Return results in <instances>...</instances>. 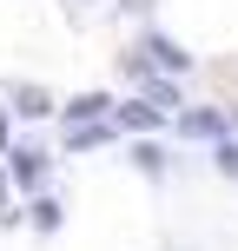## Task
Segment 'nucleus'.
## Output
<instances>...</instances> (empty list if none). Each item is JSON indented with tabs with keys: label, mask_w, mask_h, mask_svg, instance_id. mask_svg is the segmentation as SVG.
I'll return each mask as SVG.
<instances>
[{
	"label": "nucleus",
	"mask_w": 238,
	"mask_h": 251,
	"mask_svg": "<svg viewBox=\"0 0 238 251\" xmlns=\"http://www.w3.org/2000/svg\"><path fill=\"white\" fill-rule=\"evenodd\" d=\"M113 93H73V100H60V126H93V119H113Z\"/></svg>",
	"instance_id": "nucleus-6"
},
{
	"label": "nucleus",
	"mask_w": 238,
	"mask_h": 251,
	"mask_svg": "<svg viewBox=\"0 0 238 251\" xmlns=\"http://www.w3.org/2000/svg\"><path fill=\"white\" fill-rule=\"evenodd\" d=\"M172 132L179 139H225L232 132V113H225V106H179Z\"/></svg>",
	"instance_id": "nucleus-2"
},
{
	"label": "nucleus",
	"mask_w": 238,
	"mask_h": 251,
	"mask_svg": "<svg viewBox=\"0 0 238 251\" xmlns=\"http://www.w3.org/2000/svg\"><path fill=\"white\" fill-rule=\"evenodd\" d=\"M212 165L225 178H238V132H225V139H212Z\"/></svg>",
	"instance_id": "nucleus-9"
},
{
	"label": "nucleus",
	"mask_w": 238,
	"mask_h": 251,
	"mask_svg": "<svg viewBox=\"0 0 238 251\" xmlns=\"http://www.w3.org/2000/svg\"><path fill=\"white\" fill-rule=\"evenodd\" d=\"M26 225H33V231H47V238H53V231L66 225V205L53 199V192H33V199H26Z\"/></svg>",
	"instance_id": "nucleus-8"
},
{
	"label": "nucleus",
	"mask_w": 238,
	"mask_h": 251,
	"mask_svg": "<svg viewBox=\"0 0 238 251\" xmlns=\"http://www.w3.org/2000/svg\"><path fill=\"white\" fill-rule=\"evenodd\" d=\"M139 60H146L152 73H172V79H179V73H192V53L179 47L172 33H146V40H139Z\"/></svg>",
	"instance_id": "nucleus-4"
},
{
	"label": "nucleus",
	"mask_w": 238,
	"mask_h": 251,
	"mask_svg": "<svg viewBox=\"0 0 238 251\" xmlns=\"http://www.w3.org/2000/svg\"><path fill=\"white\" fill-rule=\"evenodd\" d=\"M132 165H139V172H152V178H159V172H165V152L152 146V139H132Z\"/></svg>",
	"instance_id": "nucleus-10"
},
{
	"label": "nucleus",
	"mask_w": 238,
	"mask_h": 251,
	"mask_svg": "<svg viewBox=\"0 0 238 251\" xmlns=\"http://www.w3.org/2000/svg\"><path fill=\"white\" fill-rule=\"evenodd\" d=\"M7 172H13V192H47V172H53V152L47 146H33V139H13L7 146Z\"/></svg>",
	"instance_id": "nucleus-1"
},
{
	"label": "nucleus",
	"mask_w": 238,
	"mask_h": 251,
	"mask_svg": "<svg viewBox=\"0 0 238 251\" xmlns=\"http://www.w3.org/2000/svg\"><path fill=\"white\" fill-rule=\"evenodd\" d=\"M119 139V126L113 119H93V126H66V152H100V146H113Z\"/></svg>",
	"instance_id": "nucleus-7"
},
{
	"label": "nucleus",
	"mask_w": 238,
	"mask_h": 251,
	"mask_svg": "<svg viewBox=\"0 0 238 251\" xmlns=\"http://www.w3.org/2000/svg\"><path fill=\"white\" fill-rule=\"evenodd\" d=\"M7 106H13V119H60V100H53L47 86H33V79H13Z\"/></svg>",
	"instance_id": "nucleus-5"
},
{
	"label": "nucleus",
	"mask_w": 238,
	"mask_h": 251,
	"mask_svg": "<svg viewBox=\"0 0 238 251\" xmlns=\"http://www.w3.org/2000/svg\"><path fill=\"white\" fill-rule=\"evenodd\" d=\"M7 146H13V106L0 100V159H7Z\"/></svg>",
	"instance_id": "nucleus-11"
},
{
	"label": "nucleus",
	"mask_w": 238,
	"mask_h": 251,
	"mask_svg": "<svg viewBox=\"0 0 238 251\" xmlns=\"http://www.w3.org/2000/svg\"><path fill=\"white\" fill-rule=\"evenodd\" d=\"M7 192H13V172H7V159H0V212H7V205H13Z\"/></svg>",
	"instance_id": "nucleus-12"
},
{
	"label": "nucleus",
	"mask_w": 238,
	"mask_h": 251,
	"mask_svg": "<svg viewBox=\"0 0 238 251\" xmlns=\"http://www.w3.org/2000/svg\"><path fill=\"white\" fill-rule=\"evenodd\" d=\"M113 126H119L126 139H152V132L172 126V113H159L152 100H126V106H113Z\"/></svg>",
	"instance_id": "nucleus-3"
}]
</instances>
